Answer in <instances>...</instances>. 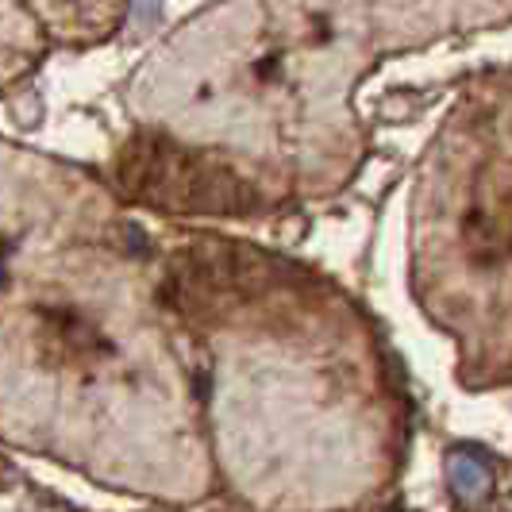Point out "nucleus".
<instances>
[{
  "label": "nucleus",
  "mask_w": 512,
  "mask_h": 512,
  "mask_svg": "<svg viewBox=\"0 0 512 512\" xmlns=\"http://www.w3.org/2000/svg\"><path fill=\"white\" fill-rule=\"evenodd\" d=\"M120 174L143 201L174 208H208V212H235L251 201V189L216 162L201 154L181 151L166 139H135L120 162Z\"/></svg>",
  "instance_id": "f257e3e1"
}]
</instances>
